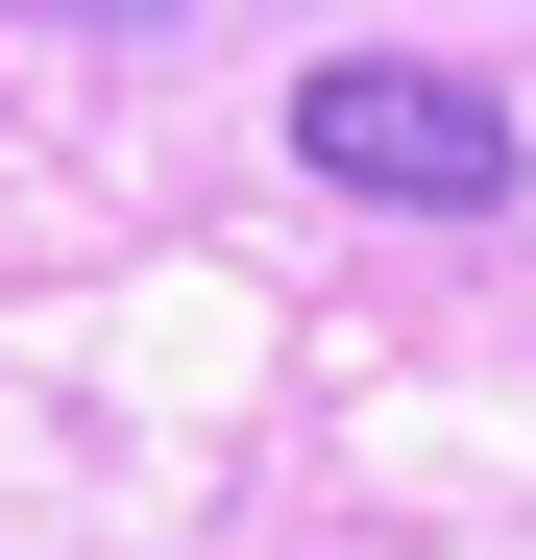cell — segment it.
<instances>
[{
	"label": "cell",
	"instance_id": "6da1fadb",
	"mask_svg": "<svg viewBox=\"0 0 536 560\" xmlns=\"http://www.w3.org/2000/svg\"><path fill=\"white\" fill-rule=\"evenodd\" d=\"M293 171L366 196V220H512L536 122H512V73H464V49H317L293 73Z\"/></svg>",
	"mask_w": 536,
	"mask_h": 560
}]
</instances>
